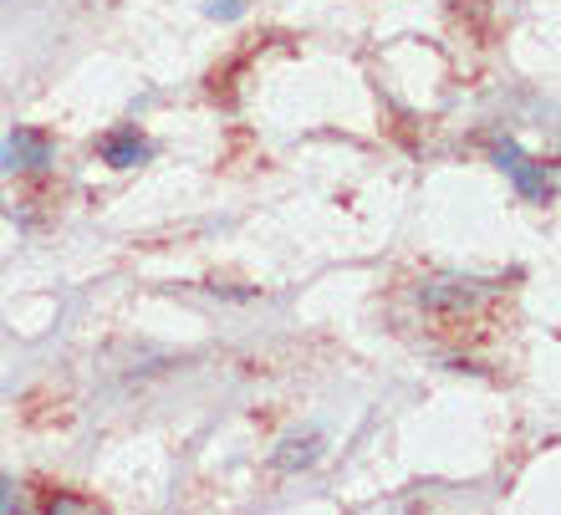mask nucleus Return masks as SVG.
<instances>
[{"label":"nucleus","mask_w":561,"mask_h":515,"mask_svg":"<svg viewBox=\"0 0 561 515\" xmlns=\"http://www.w3.org/2000/svg\"><path fill=\"white\" fill-rule=\"evenodd\" d=\"M209 15H240V0H209Z\"/></svg>","instance_id":"obj_5"},{"label":"nucleus","mask_w":561,"mask_h":515,"mask_svg":"<svg viewBox=\"0 0 561 515\" xmlns=\"http://www.w3.org/2000/svg\"><path fill=\"white\" fill-rule=\"evenodd\" d=\"M5 505H11V495H5V485H0V511H5Z\"/></svg>","instance_id":"obj_6"},{"label":"nucleus","mask_w":561,"mask_h":515,"mask_svg":"<svg viewBox=\"0 0 561 515\" xmlns=\"http://www.w3.org/2000/svg\"><path fill=\"white\" fill-rule=\"evenodd\" d=\"M51 159V148H46V138L42 133H15L11 144L0 148V163H5V169H36V163H46Z\"/></svg>","instance_id":"obj_2"},{"label":"nucleus","mask_w":561,"mask_h":515,"mask_svg":"<svg viewBox=\"0 0 561 515\" xmlns=\"http://www.w3.org/2000/svg\"><path fill=\"white\" fill-rule=\"evenodd\" d=\"M280 449H286V455H280V470H296V465H311V459H317V439H301V444H280Z\"/></svg>","instance_id":"obj_4"},{"label":"nucleus","mask_w":561,"mask_h":515,"mask_svg":"<svg viewBox=\"0 0 561 515\" xmlns=\"http://www.w3.org/2000/svg\"><path fill=\"white\" fill-rule=\"evenodd\" d=\"M107 163H118V169H128V163H144L148 159V144H138L134 133H118V138H107L103 144Z\"/></svg>","instance_id":"obj_3"},{"label":"nucleus","mask_w":561,"mask_h":515,"mask_svg":"<svg viewBox=\"0 0 561 515\" xmlns=\"http://www.w3.org/2000/svg\"><path fill=\"white\" fill-rule=\"evenodd\" d=\"M501 163L511 169V179L520 184V194H531V199H547V194H551V169H547V163L520 159V148H511V144L501 148Z\"/></svg>","instance_id":"obj_1"}]
</instances>
